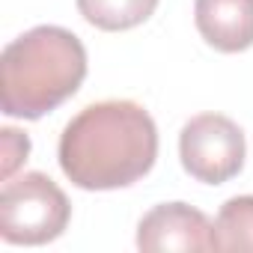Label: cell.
<instances>
[{
  "mask_svg": "<svg viewBox=\"0 0 253 253\" xmlns=\"http://www.w3.org/2000/svg\"><path fill=\"white\" fill-rule=\"evenodd\" d=\"M57 158L66 179L84 191L128 188L155 167V119L125 98L86 104L63 128Z\"/></svg>",
  "mask_w": 253,
  "mask_h": 253,
  "instance_id": "obj_1",
  "label": "cell"
},
{
  "mask_svg": "<svg viewBox=\"0 0 253 253\" xmlns=\"http://www.w3.org/2000/svg\"><path fill=\"white\" fill-rule=\"evenodd\" d=\"M86 78L84 42L54 24L12 39L0 57V107L15 119H42L72 98Z\"/></svg>",
  "mask_w": 253,
  "mask_h": 253,
  "instance_id": "obj_2",
  "label": "cell"
},
{
  "mask_svg": "<svg viewBox=\"0 0 253 253\" xmlns=\"http://www.w3.org/2000/svg\"><path fill=\"white\" fill-rule=\"evenodd\" d=\"M72 203L45 173L6 179L0 191V238L6 244H48L69 226Z\"/></svg>",
  "mask_w": 253,
  "mask_h": 253,
  "instance_id": "obj_3",
  "label": "cell"
},
{
  "mask_svg": "<svg viewBox=\"0 0 253 253\" xmlns=\"http://www.w3.org/2000/svg\"><path fill=\"white\" fill-rule=\"evenodd\" d=\"M244 131L223 113H200L185 122L179 134V158L191 179L223 185L244 167Z\"/></svg>",
  "mask_w": 253,
  "mask_h": 253,
  "instance_id": "obj_4",
  "label": "cell"
},
{
  "mask_svg": "<svg viewBox=\"0 0 253 253\" xmlns=\"http://www.w3.org/2000/svg\"><path fill=\"white\" fill-rule=\"evenodd\" d=\"M137 247L146 253L164 250H217L214 223L188 203H161L143 214Z\"/></svg>",
  "mask_w": 253,
  "mask_h": 253,
  "instance_id": "obj_5",
  "label": "cell"
},
{
  "mask_svg": "<svg viewBox=\"0 0 253 253\" xmlns=\"http://www.w3.org/2000/svg\"><path fill=\"white\" fill-rule=\"evenodd\" d=\"M194 21L214 51L238 54L253 45V0H197Z\"/></svg>",
  "mask_w": 253,
  "mask_h": 253,
  "instance_id": "obj_6",
  "label": "cell"
},
{
  "mask_svg": "<svg viewBox=\"0 0 253 253\" xmlns=\"http://www.w3.org/2000/svg\"><path fill=\"white\" fill-rule=\"evenodd\" d=\"M75 3L86 24L107 33L131 30L158 9V0H75Z\"/></svg>",
  "mask_w": 253,
  "mask_h": 253,
  "instance_id": "obj_7",
  "label": "cell"
},
{
  "mask_svg": "<svg viewBox=\"0 0 253 253\" xmlns=\"http://www.w3.org/2000/svg\"><path fill=\"white\" fill-rule=\"evenodd\" d=\"M217 250H253V197H232L214 217Z\"/></svg>",
  "mask_w": 253,
  "mask_h": 253,
  "instance_id": "obj_8",
  "label": "cell"
},
{
  "mask_svg": "<svg viewBox=\"0 0 253 253\" xmlns=\"http://www.w3.org/2000/svg\"><path fill=\"white\" fill-rule=\"evenodd\" d=\"M3 155H6V161H3V176L6 179H12V173H15V167L21 164V158H27V152H30V140H27V134H21V131H15V128H3Z\"/></svg>",
  "mask_w": 253,
  "mask_h": 253,
  "instance_id": "obj_9",
  "label": "cell"
}]
</instances>
